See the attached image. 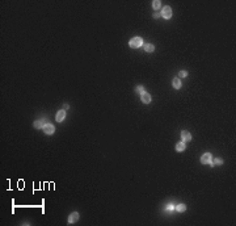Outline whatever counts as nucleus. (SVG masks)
Returning <instances> with one entry per match:
<instances>
[{"instance_id":"1","label":"nucleus","mask_w":236,"mask_h":226,"mask_svg":"<svg viewBox=\"0 0 236 226\" xmlns=\"http://www.w3.org/2000/svg\"><path fill=\"white\" fill-rule=\"evenodd\" d=\"M143 45V40L140 37H134V38H131L130 40V46H131L133 49H138V47H140Z\"/></svg>"},{"instance_id":"2","label":"nucleus","mask_w":236,"mask_h":226,"mask_svg":"<svg viewBox=\"0 0 236 226\" xmlns=\"http://www.w3.org/2000/svg\"><path fill=\"white\" fill-rule=\"evenodd\" d=\"M161 16H163V19L165 20H169L172 17V9L171 7H164L163 11H161Z\"/></svg>"},{"instance_id":"3","label":"nucleus","mask_w":236,"mask_h":226,"mask_svg":"<svg viewBox=\"0 0 236 226\" xmlns=\"http://www.w3.org/2000/svg\"><path fill=\"white\" fill-rule=\"evenodd\" d=\"M201 162H202L203 164H207V163H210L211 166H214L213 160H211V154H210V153H206V154H203V155H202V158H201Z\"/></svg>"},{"instance_id":"4","label":"nucleus","mask_w":236,"mask_h":226,"mask_svg":"<svg viewBox=\"0 0 236 226\" xmlns=\"http://www.w3.org/2000/svg\"><path fill=\"white\" fill-rule=\"evenodd\" d=\"M43 132H45V134H47V136H51V134L55 132L54 125H51V124H46V125L43 126Z\"/></svg>"},{"instance_id":"5","label":"nucleus","mask_w":236,"mask_h":226,"mask_svg":"<svg viewBox=\"0 0 236 226\" xmlns=\"http://www.w3.org/2000/svg\"><path fill=\"white\" fill-rule=\"evenodd\" d=\"M77 220H79V213H77V212H73V213L70 214V217H68L70 224H73V222H76Z\"/></svg>"},{"instance_id":"6","label":"nucleus","mask_w":236,"mask_h":226,"mask_svg":"<svg viewBox=\"0 0 236 226\" xmlns=\"http://www.w3.org/2000/svg\"><path fill=\"white\" fill-rule=\"evenodd\" d=\"M151 100H152V97H151L150 93H146V92H144V93L142 95V103H144V104H150Z\"/></svg>"},{"instance_id":"7","label":"nucleus","mask_w":236,"mask_h":226,"mask_svg":"<svg viewBox=\"0 0 236 226\" xmlns=\"http://www.w3.org/2000/svg\"><path fill=\"white\" fill-rule=\"evenodd\" d=\"M64 117H66V111L64 109H62V111H59L57 113V121L58 122H62L63 120H64Z\"/></svg>"},{"instance_id":"8","label":"nucleus","mask_w":236,"mask_h":226,"mask_svg":"<svg viewBox=\"0 0 236 226\" xmlns=\"http://www.w3.org/2000/svg\"><path fill=\"white\" fill-rule=\"evenodd\" d=\"M181 138H182V141H190L192 139V134L189 132H186V130H184V132H181Z\"/></svg>"},{"instance_id":"9","label":"nucleus","mask_w":236,"mask_h":226,"mask_svg":"<svg viewBox=\"0 0 236 226\" xmlns=\"http://www.w3.org/2000/svg\"><path fill=\"white\" fill-rule=\"evenodd\" d=\"M173 87L174 88H181V79L180 78H176V79H173Z\"/></svg>"},{"instance_id":"10","label":"nucleus","mask_w":236,"mask_h":226,"mask_svg":"<svg viewBox=\"0 0 236 226\" xmlns=\"http://www.w3.org/2000/svg\"><path fill=\"white\" fill-rule=\"evenodd\" d=\"M144 50H146L147 53H152L155 50V46L151 45V44H147V45H144Z\"/></svg>"},{"instance_id":"11","label":"nucleus","mask_w":236,"mask_h":226,"mask_svg":"<svg viewBox=\"0 0 236 226\" xmlns=\"http://www.w3.org/2000/svg\"><path fill=\"white\" fill-rule=\"evenodd\" d=\"M176 150L177 151H184L185 150V143L184 142H178L176 145Z\"/></svg>"},{"instance_id":"12","label":"nucleus","mask_w":236,"mask_h":226,"mask_svg":"<svg viewBox=\"0 0 236 226\" xmlns=\"http://www.w3.org/2000/svg\"><path fill=\"white\" fill-rule=\"evenodd\" d=\"M174 209H176V210H177V212H185V209H186V206L184 205V204H180V205H177V206H176V208H174Z\"/></svg>"},{"instance_id":"13","label":"nucleus","mask_w":236,"mask_h":226,"mask_svg":"<svg viewBox=\"0 0 236 226\" xmlns=\"http://www.w3.org/2000/svg\"><path fill=\"white\" fill-rule=\"evenodd\" d=\"M160 5H161V3L159 1V0H155V1L152 3V7H154V9H159V8H160Z\"/></svg>"},{"instance_id":"14","label":"nucleus","mask_w":236,"mask_h":226,"mask_svg":"<svg viewBox=\"0 0 236 226\" xmlns=\"http://www.w3.org/2000/svg\"><path fill=\"white\" fill-rule=\"evenodd\" d=\"M43 124H42V121H36L34 122V128H37V129H41V128H43Z\"/></svg>"},{"instance_id":"15","label":"nucleus","mask_w":236,"mask_h":226,"mask_svg":"<svg viewBox=\"0 0 236 226\" xmlns=\"http://www.w3.org/2000/svg\"><path fill=\"white\" fill-rule=\"evenodd\" d=\"M135 91H136L138 93H140V95H143V93H144V88H143L142 86H138V87L135 88Z\"/></svg>"},{"instance_id":"16","label":"nucleus","mask_w":236,"mask_h":226,"mask_svg":"<svg viewBox=\"0 0 236 226\" xmlns=\"http://www.w3.org/2000/svg\"><path fill=\"white\" fill-rule=\"evenodd\" d=\"M185 76H188V72H186L185 70H182V71L178 72V78H185Z\"/></svg>"},{"instance_id":"17","label":"nucleus","mask_w":236,"mask_h":226,"mask_svg":"<svg viewBox=\"0 0 236 226\" xmlns=\"http://www.w3.org/2000/svg\"><path fill=\"white\" fill-rule=\"evenodd\" d=\"M173 209H174V206L172 205V204H171V205H168V206H167V210H173Z\"/></svg>"},{"instance_id":"18","label":"nucleus","mask_w":236,"mask_h":226,"mask_svg":"<svg viewBox=\"0 0 236 226\" xmlns=\"http://www.w3.org/2000/svg\"><path fill=\"white\" fill-rule=\"evenodd\" d=\"M215 163L216 164H222V163H223V160H222V159H215Z\"/></svg>"},{"instance_id":"19","label":"nucleus","mask_w":236,"mask_h":226,"mask_svg":"<svg viewBox=\"0 0 236 226\" xmlns=\"http://www.w3.org/2000/svg\"><path fill=\"white\" fill-rule=\"evenodd\" d=\"M154 17H155V19H159V17H160V13H155V15H154Z\"/></svg>"},{"instance_id":"20","label":"nucleus","mask_w":236,"mask_h":226,"mask_svg":"<svg viewBox=\"0 0 236 226\" xmlns=\"http://www.w3.org/2000/svg\"><path fill=\"white\" fill-rule=\"evenodd\" d=\"M63 109H64V111H67V109H68V104H64V105H63Z\"/></svg>"}]
</instances>
